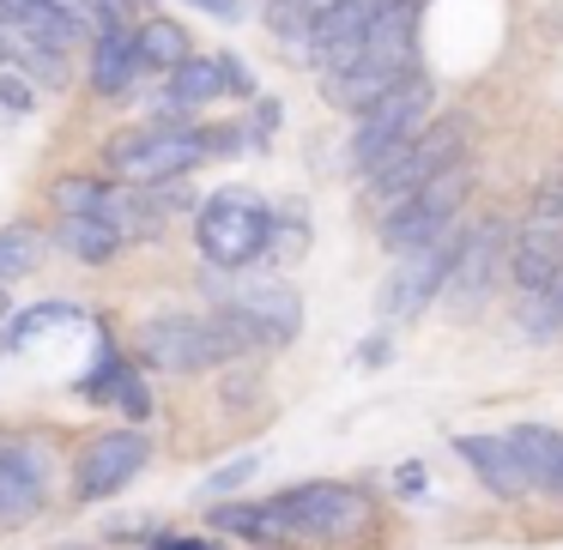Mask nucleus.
<instances>
[{
    "label": "nucleus",
    "mask_w": 563,
    "mask_h": 550,
    "mask_svg": "<svg viewBox=\"0 0 563 550\" xmlns=\"http://www.w3.org/2000/svg\"><path fill=\"white\" fill-rule=\"evenodd\" d=\"M128 19H134L128 13V0H91V25L98 31H134Z\"/></svg>",
    "instance_id": "nucleus-30"
},
{
    "label": "nucleus",
    "mask_w": 563,
    "mask_h": 550,
    "mask_svg": "<svg viewBox=\"0 0 563 550\" xmlns=\"http://www.w3.org/2000/svg\"><path fill=\"white\" fill-rule=\"evenodd\" d=\"M418 19H424V0H394L364 37V49L352 55V67L321 74V91H328L333 110L364 115L376 98H388L400 79L418 74Z\"/></svg>",
    "instance_id": "nucleus-1"
},
{
    "label": "nucleus",
    "mask_w": 563,
    "mask_h": 550,
    "mask_svg": "<svg viewBox=\"0 0 563 550\" xmlns=\"http://www.w3.org/2000/svg\"><path fill=\"white\" fill-rule=\"evenodd\" d=\"M115 405H122V412L134 417V424L152 412V393H146V381H140L134 369H128V375H122V388H115Z\"/></svg>",
    "instance_id": "nucleus-29"
},
{
    "label": "nucleus",
    "mask_w": 563,
    "mask_h": 550,
    "mask_svg": "<svg viewBox=\"0 0 563 550\" xmlns=\"http://www.w3.org/2000/svg\"><path fill=\"white\" fill-rule=\"evenodd\" d=\"M62 248L79 260V267H110L115 255H122V243H128V231H122V218H115V206L110 212H79V218H62Z\"/></svg>",
    "instance_id": "nucleus-18"
},
{
    "label": "nucleus",
    "mask_w": 563,
    "mask_h": 550,
    "mask_svg": "<svg viewBox=\"0 0 563 550\" xmlns=\"http://www.w3.org/2000/svg\"><path fill=\"white\" fill-rule=\"evenodd\" d=\"M31 103H37V98H31V86H25V79H13V74L0 79V110H13V115H25Z\"/></svg>",
    "instance_id": "nucleus-31"
},
{
    "label": "nucleus",
    "mask_w": 563,
    "mask_h": 550,
    "mask_svg": "<svg viewBox=\"0 0 563 550\" xmlns=\"http://www.w3.org/2000/svg\"><path fill=\"white\" fill-rule=\"evenodd\" d=\"M430 103H437V86H430L424 74L400 79V86L388 91V98H376L364 115L352 122V146H345V170L357 176H376L388 158H400L406 146H412L418 134H424L430 122Z\"/></svg>",
    "instance_id": "nucleus-2"
},
{
    "label": "nucleus",
    "mask_w": 563,
    "mask_h": 550,
    "mask_svg": "<svg viewBox=\"0 0 563 550\" xmlns=\"http://www.w3.org/2000/svg\"><path fill=\"white\" fill-rule=\"evenodd\" d=\"M466 194H473V164L461 158V164H449L437 182H424V194H418V200H406L394 218L376 224V231H382V248H388V255H406V248L442 236V231L454 224V212L466 206Z\"/></svg>",
    "instance_id": "nucleus-10"
},
{
    "label": "nucleus",
    "mask_w": 563,
    "mask_h": 550,
    "mask_svg": "<svg viewBox=\"0 0 563 550\" xmlns=\"http://www.w3.org/2000/svg\"><path fill=\"white\" fill-rule=\"evenodd\" d=\"M110 170L134 188H164L183 170H195L200 158H212V127H188V122H152L134 134H115L103 146Z\"/></svg>",
    "instance_id": "nucleus-4"
},
{
    "label": "nucleus",
    "mask_w": 563,
    "mask_h": 550,
    "mask_svg": "<svg viewBox=\"0 0 563 550\" xmlns=\"http://www.w3.org/2000/svg\"><path fill=\"white\" fill-rule=\"evenodd\" d=\"M152 460V436L140 424L128 429H103L79 448V465H74V502H110L115 490H128Z\"/></svg>",
    "instance_id": "nucleus-12"
},
{
    "label": "nucleus",
    "mask_w": 563,
    "mask_h": 550,
    "mask_svg": "<svg viewBox=\"0 0 563 550\" xmlns=\"http://www.w3.org/2000/svg\"><path fill=\"white\" fill-rule=\"evenodd\" d=\"M273 532L285 538H321V545H352L376 526V502L357 484H297L267 502Z\"/></svg>",
    "instance_id": "nucleus-3"
},
{
    "label": "nucleus",
    "mask_w": 563,
    "mask_h": 550,
    "mask_svg": "<svg viewBox=\"0 0 563 550\" xmlns=\"http://www.w3.org/2000/svg\"><path fill=\"white\" fill-rule=\"evenodd\" d=\"M267 236H273V212L261 206L249 188L212 194L195 218L200 260H207L212 272H249L255 260H267Z\"/></svg>",
    "instance_id": "nucleus-6"
},
{
    "label": "nucleus",
    "mask_w": 563,
    "mask_h": 550,
    "mask_svg": "<svg viewBox=\"0 0 563 550\" xmlns=\"http://www.w3.org/2000/svg\"><path fill=\"white\" fill-rule=\"evenodd\" d=\"M509 441H515V453H521L533 490L563 496V429H551V424H515Z\"/></svg>",
    "instance_id": "nucleus-19"
},
{
    "label": "nucleus",
    "mask_w": 563,
    "mask_h": 550,
    "mask_svg": "<svg viewBox=\"0 0 563 550\" xmlns=\"http://www.w3.org/2000/svg\"><path fill=\"white\" fill-rule=\"evenodd\" d=\"M74 321H86V308H79V303H37V308H25V315L7 327V351H31L37 339H49L55 327H74Z\"/></svg>",
    "instance_id": "nucleus-21"
},
{
    "label": "nucleus",
    "mask_w": 563,
    "mask_h": 550,
    "mask_svg": "<svg viewBox=\"0 0 563 550\" xmlns=\"http://www.w3.org/2000/svg\"><path fill=\"white\" fill-rule=\"evenodd\" d=\"M134 345L164 375H200V369H219L243 357V345L231 339L219 308L212 315H152V321H140Z\"/></svg>",
    "instance_id": "nucleus-5"
},
{
    "label": "nucleus",
    "mask_w": 563,
    "mask_h": 550,
    "mask_svg": "<svg viewBox=\"0 0 563 550\" xmlns=\"http://www.w3.org/2000/svg\"><path fill=\"white\" fill-rule=\"evenodd\" d=\"M43 502H49V448H37V441H7L0 448V526L37 520Z\"/></svg>",
    "instance_id": "nucleus-15"
},
{
    "label": "nucleus",
    "mask_w": 563,
    "mask_h": 550,
    "mask_svg": "<svg viewBox=\"0 0 563 550\" xmlns=\"http://www.w3.org/2000/svg\"><path fill=\"white\" fill-rule=\"evenodd\" d=\"M231 91V67L224 55H188L183 67H170V86H164V115L158 122H183L200 103H219Z\"/></svg>",
    "instance_id": "nucleus-17"
},
{
    "label": "nucleus",
    "mask_w": 563,
    "mask_h": 550,
    "mask_svg": "<svg viewBox=\"0 0 563 550\" xmlns=\"http://www.w3.org/2000/svg\"><path fill=\"white\" fill-rule=\"evenodd\" d=\"M454 453L473 465V478L490 490L497 502H521L533 496V478H527L521 453H515L509 436H454Z\"/></svg>",
    "instance_id": "nucleus-16"
},
{
    "label": "nucleus",
    "mask_w": 563,
    "mask_h": 550,
    "mask_svg": "<svg viewBox=\"0 0 563 550\" xmlns=\"http://www.w3.org/2000/svg\"><path fill=\"white\" fill-rule=\"evenodd\" d=\"M140 67L146 61H140L134 31H98V43H91V86H98L103 98H122Z\"/></svg>",
    "instance_id": "nucleus-20"
},
{
    "label": "nucleus",
    "mask_w": 563,
    "mask_h": 550,
    "mask_svg": "<svg viewBox=\"0 0 563 550\" xmlns=\"http://www.w3.org/2000/svg\"><path fill=\"white\" fill-rule=\"evenodd\" d=\"M388 7L394 0H340L309 37L291 43V61L316 67V74H340V67H352V55L364 49V37L376 31V19L388 13Z\"/></svg>",
    "instance_id": "nucleus-13"
},
{
    "label": "nucleus",
    "mask_w": 563,
    "mask_h": 550,
    "mask_svg": "<svg viewBox=\"0 0 563 550\" xmlns=\"http://www.w3.org/2000/svg\"><path fill=\"white\" fill-rule=\"evenodd\" d=\"M152 550H219L212 538H183V532H158L152 538Z\"/></svg>",
    "instance_id": "nucleus-33"
},
{
    "label": "nucleus",
    "mask_w": 563,
    "mask_h": 550,
    "mask_svg": "<svg viewBox=\"0 0 563 550\" xmlns=\"http://www.w3.org/2000/svg\"><path fill=\"white\" fill-rule=\"evenodd\" d=\"M115 194L103 182H91V176H62L55 182V212L62 218H79V212H110Z\"/></svg>",
    "instance_id": "nucleus-25"
},
{
    "label": "nucleus",
    "mask_w": 563,
    "mask_h": 550,
    "mask_svg": "<svg viewBox=\"0 0 563 550\" xmlns=\"http://www.w3.org/2000/svg\"><path fill=\"white\" fill-rule=\"evenodd\" d=\"M558 291H563V279H558Z\"/></svg>",
    "instance_id": "nucleus-38"
},
{
    "label": "nucleus",
    "mask_w": 563,
    "mask_h": 550,
    "mask_svg": "<svg viewBox=\"0 0 563 550\" xmlns=\"http://www.w3.org/2000/svg\"><path fill=\"white\" fill-rule=\"evenodd\" d=\"M364 363H388V339H382V333L364 345Z\"/></svg>",
    "instance_id": "nucleus-35"
},
{
    "label": "nucleus",
    "mask_w": 563,
    "mask_h": 550,
    "mask_svg": "<svg viewBox=\"0 0 563 550\" xmlns=\"http://www.w3.org/2000/svg\"><path fill=\"white\" fill-rule=\"evenodd\" d=\"M62 550H86V545H62Z\"/></svg>",
    "instance_id": "nucleus-36"
},
{
    "label": "nucleus",
    "mask_w": 563,
    "mask_h": 550,
    "mask_svg": "<svg viewBox=\"0 0 563 550\" xmlns=\"http://www.w3.org/2000/svg\"><path fill=\"white\" fill-rule=\"evenodd\" d=\"M134 43H140V61L146 67H164V74H170V67H183L188 55V31L176 25V19H146V25L134 31Z\"/></svg>",
    "instance_id": "nucleus-22"
},
{
    "label": "nucleus",
    "mask_w": 563,
    "mask_h": 550,
    "mask_svg": "<svg viewBox=\"0 0 563 550\" xmlns=\"http://www.w3.org/2000/svg\"><path fill=\"white\" fill-rule=\"evenodd\" d=\"M183 7H195V13L219 19V25H236V19H243V0H183Z\"/></svg>",
    "instance_id": "nucleus-32"
},
{
    "label": "nucleus",
    "mask_w": 563,
    "mask_h": 550,
    "mask_svg": "<svg viewBox=\"0 0 563 550\" xmlns=\"http://www.w3.org/2000/svg\"><path fill=\"white\" fill-rule=\"evenodd\" d=\"M224 308H236V315L249 321V327L261 333V345L267 351H285V345L303 333V296L291 291L285 279H255V284H231V291L219 296Z\"/></svg>",
    "instance_id": "nucleus-14"
},
{
    "label": "nucleus",
    "mask_w": 563,
    "mask_h": 550,
    "mask_svg": "<svg viewBox=\"0 0 563 550\" xmlns=\"http://www.w3.org/2000/svg\"><path fill=\"white\" fill-rule=\"evenodd\" d=\"M509 243H515L509 224H497V218H478L473 231H461V255H454L449 284H442V296H437L454 321H473L478 308L490 303V291H497V267L509 260Z\"/></svg>",
    "instance_id": "nucleus-9"
},
{
    "label": "nucleus",
    "mask_w": 563,
    "mask_h": 550,
    "mask_svg": "<svg viewBox=\"0 0 563 550\" xmlns=\"http://www.w3.org/2000/svg\"><path fill=\"white\" fill-rule=\"evenodd\" d=\"M454 255H461V231H454V224H449L442 236H430V243L394 255V272L382 279V296H376L382 321H412V315H424V308L442 296V284H449Z\"/></svg>",
    "instance_id": "nucleus-8"
},
{
    "label": "nucleus",
    "mask_w": 563,
    "mask_h": 550,
    "mask_svg": "<svg viewBox=\"0 0 563 550\" xmlns=\"http://www.w3.org/2000/svg\"><path fill=\"white\" fill-rule=\"evenodd\" d=\"M0 315H7V296H0Z\"/></svg>",
    "instance_id": "nucleus-37"
},
{
    "label": "nucleus",
    "mask_w": 563,
    "mask_h": 550,
    "mask_svg": "<svg viewBox=\"0 0 563 550\" xmlns=\"http://www.w3.org/2000/svg\"><path fill=\"white\" fill-rule=\"evenodd\" d=\"M394 484H400V496H424V465H400V478H394Z\"/></svg>",
    "instance_id": "nucleus-34"
},
{
    "label": "nucleus",
    "mask_w": 563,
    "mask_h": 550,
    "mask_svg": "<svg viewBox=\"0 0 563 550\" xmlns=\"http://www.w3.org/2000/svg\"><path fill=\"white\" fill-rule=\"evenodd\" d=\"M261 472V453H243V460H231V465H219V472L207 478V490L212 496H231V490H243L249 478Z\"/></svg>",
    "instance_id": "nucleus-28"
},
{
    "label": "nucleus",
    "mask_w": 563,
    "mask_h": 550,
    "mask_svg": "<svg viewBox=\"0 0 563 550\" xmlns=\"http://www.w3.org/2000/svg\"><path fill=\"white\" fill-rule=\"evenodd\" d=\"M212 532H236V538H255V545H279L267 502H219V508H212Z\"/></svg>",
    "instance_id": "nucleus-24"
},
{
    "label": "nucleus",
    "mask_w": 563,
    "mask_h": 550,
    "mask_svg": "<svg viewBox=\"0 0 563 550\" xmlns=\"http://www.w3.org/2000/svg\"><path fill=\"white\" fill-rule=\"evenodd\" d=\"M309 255V212L279 206L273 212V236H267V260H297Z\"/></svg>",
    "instance_id": "nucleus-27"
},
{
    "label": "nucleus",
    "mask_w": 563,
    "mask_h": 550,
    "mask_svg": "<svg viewBox=\"0 0 563 550\" xmlns=\"http://www.w3.org/2000/svg\"><path fill=\"white\" fill-rule=\"evenodd\" d=\"M461 158H466V122H437V127H424V134H418L412 146L400 151V158H388L376 176H364L376 224L394 218L406 200H418V194H424V182H437V176L449 170V164H461Z\"/></svg>",
    "instance_id": "nucleus-7"
},
{
    "label": "nucleus",
    "mask_w": 563,
    "mask_h": 550,
    "mask_svg": "<svg viewBox=\"0 0 563 550\" xmlns=\"http://www.w3.org/2000/svg\"><path fill=\"white\" fill-rule=\"evenodd\" d=\"M43 255V236L31 224H13V231H0V284L7 279H25Z\"/></svg>",
    "instance_id": "nucleus-26"
},
{
    "label": "nucleus",
    "mask_w": 563,
    "mask_h": 550,
    "mask_svg": "<svg viewBox=\"0 0 563 550\" xmlns=\"http://www.w3.org/2000/svg\"><path fill=\"white\" fill-rule=\"evenodd\" d=\"M333 7H340V0H267V31L279 43H297V37H309Z\"/></svg>",
    "instance_id": "nucleus-23"
},
{
    "label": "nucleus",
    "mask_w": 563,
    "mask_h": 550,
    "mask_svg": "<svg viewBox=\"0 0 563 550\" xmlns=\"http://www.w3.org/2000/svg\"><path fill=\"white\" fill-rule=\"evenodd\" d=\"M509 272L521 291H551L563 279V182L539 188L533 212L509 243Z\"/></svg>",
    "instance_id": "nucleus-11"
}]
</instances>
